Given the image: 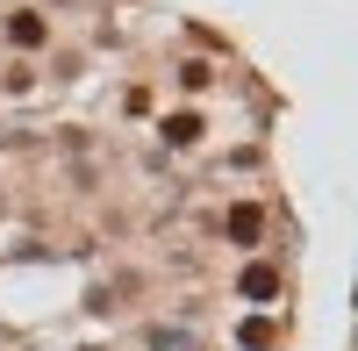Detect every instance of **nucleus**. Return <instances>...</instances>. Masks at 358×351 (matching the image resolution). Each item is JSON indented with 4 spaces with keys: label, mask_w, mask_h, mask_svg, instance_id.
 Masks as SVG:
<instances>
[{
    "label": "nucleus",
    "mask_w": 358,
    "mask_h": 351,
    "mask_svg": "<svg viewBox=\"0 0 358 351\" xmlns=\"http://www.w3.org/2000/svg\"><path fill=\"white\" fill-rule=\"evenodd\" d=\"M244 294H251V301L280 294V273H273V266H251V273H244Z\"/></svg>",
    "instance_id": "obj_1"
},
{
    "label": "nucleus",
    "mask_w": 358,
    "mask_h": 351,
    "mask_svg": "<svg viewBox=\"0 0 358 351\" xmlns=\"http://www.w3.org/2000/svg\"><path fill=\"white\" fill-rule=\"evenodd\" d=\"M229 229H236V237L251 244V237H258V208H236V215H229Z\"/></svg>",
    "instance_id": "obj_2"
}]
</instances>
